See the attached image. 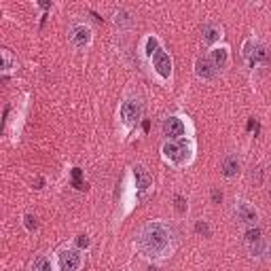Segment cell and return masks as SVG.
I'll use <instances>...</instances> for the list:
<instances>
[{
  "instance_id": "6da1fadb",
  "label": "cell",
  "mask_w": 271,
  "mask_h": 271,
  "mask_svg": "<svg viewBox=\"0 0 271 271\" xmlns=\"http://www.w3.org/2000/svg\"><path fill=\"white\" fill-rule=\"evenodd\" d=\"M169 237H172L169 229L163 223H151L142 229L138 246H140V250L146 256H151V259H161V256H166L169 250Z\"/></svg>"
},
{
  "instance_id": "7a4b0ae2",
  "label": "cell",
  "mask_w": 271,
  "mask_h": 271,
  "mask_svg": "<svg viewBox=\"0 0 271 271\" xmlns=\"http://www.w3.org/2000/svg\"><path fill=\"white\" fill-rule=\"evenodd\" d=\"M163 157L168 161L176 163V166H184L189 159H191V144L184 140H178V142H166L161 148Z\"/></svg>"
},
{
  "instance_id": "3957f363",
  "label": "cell",
  "mask_w": 271,
  "mask_h": 271,
  "mask_svg": "<svg viewBox=\"0 0 271 271\" xmlns=\"http://www.w3.org/2000/svg\"><path fill=\"white\" fill-rule=\"evenodd\" d=\"M142 115V102L138 98H130L125 100L123 106H121V119H123V123L127 127H132L138 123V119Z\"/></svg>"
},
{
  "instance_id": "277c9868",
  "label": "cell",
  "mask_w": 271,
  "mask_h": 271,
  "mask_svg": "<svg viewBox=\"0 0 271 271\" xmlns=\"http://www.w3.org/2000/svg\"><path fill=\"white\" fill-rule=\"evenodd\" d=\"M153 66H155V72L159 74L163 81H168L169 74H172V60H169V55L159 49L155 55H153Z\"/></svg>"
},
{
  "instance_id": "5b68a950",
  "label": "cell",
  "mask_w": 271,
  "mask_h": 271,
  "mask_svg": "<svg viewBox=\"0 0 271 271\" xmlns=\"http://www.w3.org/2000/svg\"><path fill=\"white\" fill-rule=\"evenodd\" d=\"M81 252L78 250H62L60 252V267L62 271H76L78 267H81Z\"/></svg>"
},
{
  "instance_id": "8992f818",
  "label": "cell",
  "mask_w": 271,
  "mask_h": 271,
  "mask_svg": "<svg viewBox=\"0 0 271 271\" xmlns=\"http://www.w3.org/2000/svg\"><path fill=\"white\" fill-rule=\"evenodd\" d=\"M235 216H237V220L241 225H254L256 218H259V214H256V210L252 208L250 203L246 202H237V205H235Z\"/></svg>"
},
{
  "instance_id": "52a82bcc",
  "label": "cell",
  "mask_w": 271,
  "mask_h": 271,
  "mask_svg": "<svg viewBox=\"0 0 271 271\" xmlns=\"http://www.w3.org/2000/svg\"><path fill=\"white\" fill-rule=\"evenodd\" d=\"M70 40L76 49H85L91 42V30L87 26H74L70 30Z\"/></svg>"
},
{
  "instance_id": "ba28073f",
  "label": "cell",
  "mask_w": 271,
  "mask_h": 271,
  "mask_svg": "<svg viewBox=\"0 0 271 271\" xmlns=\"http://www.w3.org/2000/svg\"><path fill=\"white\" fill-rule=\"evenodd\" d=\"M184 132H187V127H184V121L180 117H169L163 123V134L168 138H182Z\"/></svg>"
},
{
  "instance_id": "9c48e42d",
  "label": "cell",
  "mask_w": 271,
  "mask_h": 271,
  "mask_svg": "<svg viewBox=\"0 0 271 271\" xmlns=\"http://www.w3.org/2000/svg\"><path fill=\"white\" fill-rule=\"evenodd\" d=\"M195 72L199 78H203V81H210V78H214V74H216V68H214V64L210 60L205 58H199L195 62Z\"/></svg>"
},
{
  "instance_id": "30bf717a",
  "label": "cell",
  "mask_w": 271,
  "mask_h": 271,
  "mask_svg": "<svg viewBox=\"0 0 271 271\" xmlns=\"http://www.w3.org/2000/svg\"><path fill=\"white\" fill-rule=\"evenodd\" d=\"M134 176H136V187H138L140 193H144V191L151 189L153 178L148 176V172H146L144 168H136V169H134Z\"/></svg>"
},
{
  "instance_id": "8fae6325",
  "label": "cell",
  "mask_w": 271,
  "mask_h": 271,
  "mask_svg": "<svg viewBox=\"0 0 271 271\" xmlns=\"http://www.w3.org/2000/svg\"><path fill=\"white\" fill-rule=\"evenodd\" d=\"M210 62L214 64V68H225L227 62H229V49H227V47L212 49V58H210Z\"/></svg>"
},
{
  "instance_id": "7c38bea8",
  "label": "cell",
  "mask_w": 271,
  "mask_h": 271,
  "mask_svg": "<svg viewBox=\"0 0 271 271\" xmlns=\"http://www.w3.org/2000/svg\"><path fill=\"white\" fill-rule=\"evenodd\" d=\"M237 172H239V159L235 155H227L223 159V174L227 178H233Z\"/></svg>"
},
{
  "instance_id": "4fadbf2b",
  "label": "cell",
  "mask_w": 271,
  "mask_h": 271,
  "mask_svg": "<svg viewBox=\"0 0 271 271\" xmlns=\"http://www.w3.org/2000/svg\"><path fill=\"white\" fill-rule=\"evenodd\" d=\"M220 36H223V28H218V26H214V24H208V26H203V40L205 42H216Z\"/></svg>"
},
{
  "instance_id": "5bb4252c",
  "label": "cell",
  "mask_w": 271,
  "mask_h": 271,
  "mask_svg": "<svg viewBox=\"0 0 271 271\" xmlns=\"http://www.w3.org/2000/svg\"><path fill=\"white\" fill-rule=\"evenodd\" d=\"M32 271H53V265H51V261H49L47 256H38V259L34 261V265H32Z\"/></svg>"
},
{
  "instance_id": "9a60e30c",
  "label": "cell",
  "mask_w": 271,
  "mask_h": 271,
  "mask_svg": "<svg viewBox=\"0 0 271 271\" xmlns=\"http://www.w3.org/2000/svg\"><path fill=\"white\" fill-rule=\"evenodd\" d=\"M246 241H248L250 246L261 244V229H256V227H250V229L246 231Z\"/></svg>"
},
{
  "instance_id": "2e32d148",
  "label": "cell",
  "mask_w": 271,
  "mask_h": 271,
  "mask_svg": "<svg viewBox=\"0 0 271 271\" xmlns=\"http://www.w3.org/2000/svg\"><path fill=\"white\" fill-rule=\"evenodd\" d=\"M115 21H117V26H123V28L132 26V17H130V13L127 11H119L115 15Z\"/></svg>"
},
{
  "instance_id": "e0dca14e",
  "label": "cell",
  "mask_w": 271,
  "mask_h": 271,
  "mask_svg": "<svg viewBox=\"0 0 271 271\" xmlns=\"http://www.w3.org/2000/svg\"><path fill=\"white\" fill-rule=\"evenodd\" d=\"M157 51H159V40H157L155 36H148L146 38V55H151L153 58Z\"/></svg>"
},
{
  "instance_id": "ac0fdd59",
  "label": "cell",
  "mask_w": 271,
  "mask_h": 271,
  "mask_svg": "<svg viewBox=\"0 0 271 271\" xmlns=\"http://www.w3.org/2000/svg\"><path fill=\"white\" fill-rule=\"evenodd\" d=\"M195 231H197L199 235H203V237H210V235H212V231H210V227H208V223H205V220H197Z\"/></svg>"
},
{
  "instance_id": "d6986e66",
  "label": "cell",
  "mask_w": 271,
  "mask_h": 271,
  "mask_svg": "<svg viewBox=\"0 0 271 271\" xmlns=\"http://www.w3.org/2000/svg\"><path fill=\"white\" fill-rule=\"evenodd\" d=\"M24 225H26V229H28V231H34V229L38 227L36 216H34V214H26V216H24Z\"/></svg>"
},
{
  "instance_id": "ffe728a7",
  "label": "cell",
  "mask_w": 271,
  "mask_h": 271,
  "mask_svg": "<svg viewBox=\"0 0 271 271\" xmlns=\"http://www.w3.org/2000/svg\"><path fill=\"white\" fill-rule=\"evenodd\" d=\"M176 210L178 212H187V199L180 197V195L176 197Z\"/></svg>"
},
{
  "instance_id": "44dd1931",
  "label": "cell",
  "mask_w": 271,
  "mask_h": 271,
  "mask_svg": "<svg viewBox=\"0 0 271 271\" xmlns=\"http://www.w3.org/2000/svg\"><path fill=\"white\" fill-rule=\"evenodd\" d=\"M76 244H78V248H89V237L87 235H78Z\"/></svg>"
},
{
  "instance_id": "7402d4cb",
  "label": "cell",
  "mask_w": 271,
  "mask_h": 271,
  "mask_svg": "<svg viewBox=\"0 0 271 271\" xmlns=\"http://www.w3.org/2000/svg\"><path fill=\"white\" fill-rule=\"evenodd\" d=\"M2 60H4V70H9L11 68V55H9V51H2Z\"/></svg>"
},
{
  "instance_id": "603a6c76",
  "label": "cell",
  "mask_w": 271,
  "mask_h": 271,
  "mask_svg": "<svg viewBox=\"0 0 271 271\" xmlns=\"http://www.w3.org/2000/svg\"><path fill=\"white\" fill-rule=\"evenodd\" d=\"M212 199H214V202H223V193H220V191H214V193H212Z\"/></svg>"
},
{
  "instance_id": "cb8c5ba5",
  "label": "cell",
  "mask_w": 271,
  "mask_h": 271,
  "mask_svg": "<svg viewBox=\"0 0 271 271\" xmlns=\"http://www.w3.org/2000/svg\"><path fill=\"white\" fill-rule=\"evenodd\" d=\"M148 271H157V269L155 267H148Z\"/></svg>"
}]
</instances>
